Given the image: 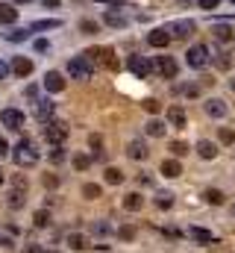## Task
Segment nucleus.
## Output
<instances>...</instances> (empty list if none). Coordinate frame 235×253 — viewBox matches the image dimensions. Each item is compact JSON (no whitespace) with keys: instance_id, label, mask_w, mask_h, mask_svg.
<instances>
[{"instance_id":"f257e3e1","label":"nucleus","mask_w":235,"mask_h":253,"mask_svg":"<svg viewBox=\"0 0 235 253\" xmlns=\"http://www.w3.org/2000/svg\"><path fill=\"white\" fill-rule=\"evenodd\" d=\"M12 156H15V165H21V168H24V165L30 168V165L39 162V150H36V144H33L30 138H21V141L15 144V153H12Z\"/></svg>"},{"instance_id":"f03ea898","label":"nucleus","mask_w":235,"mask_h":253,"mask_svg":"<svg viewBox=\"0 0 235 253\" xmlns=\"http://www.w3.org/2000/svg\"><path fill=\"white\" fill-rule=\"evenodd\" d=\"M68 74H71V80H91V74H94V62H91V56H74L71 62H68Z\"/></svg>"},{"instance_id":"7ed1b4c3","label":"nucleus","mask_w":235,"mask_h":253,"mask_svg":"<svg viewBox=\"0 0 235 253\" xmlns=\"http://www.w3.org/2000/svg\"><path fill=\"white\" fill-rule=\"evenodd\" d=\"M44 138H47V144H62L65 138H68V126L62 124V121H44Z\"/></svg>"},{"instance_id":"20e7f679","label":"nucleus","mask_w":235,"mask_h":253,"mask_svg":"<svg viewBox=\"0 0 235 253\" xmlns=\"http://www.w3.org/2000/svg\"><path fill=\"white\" fill-rule=\"evenodd\" d=\"M185 62H188V68H206V62H209V47H206V44H194V47H188Z\"/></svg>"},{"instance_id":"39448f33","label":"nucleus","mask_w":235,"mask_h":253,"mask_svg":"<svg viewBox=\"0 0 235 253\" xmlns=\"http://www.w3.org/2000/svg\"><path fill=\"white\" fill-rule=\"evenodd\" d=\"M85 56H97V62L103 65V68H109V71H118V68H120V62H118V56H115L112 47H97V50H88Z\"/></svg>"},{"instance_id":"423d86ee","label":"nucleus","mask_w":235,"mask_h":253,"mask_svg":"<svg viewBox=\"0 0 235 253\" xmlns=\"http://www.w3.org/2000/svg\"><path fill=\"white\" fill-rule=\"evenodd\" d=\"M165 30H168L171 36H176V39H188V36H194L197 24H194V21H188V18H182V21H171Z\"/></svg>"},{"instance_id":"0eeeda50","label":"nucleus","mask_w":235,"mask_h":253,"mask_svg":"<svg viewBox=\"0 0 235 253\" xmlns=\"http://www.w3.org/2000/svg\"><path fill=\"white\" fill-rule=\"evenodd\" d=\"M150 68H156V71H159L162 77H168V80H174V77H176V62H174V56H156Z\"/></svg>"},{"instance_id":"6e6552de","label":"nucleus","mask_w":235,"mask_h":253,"mask_svg":"<svg viewBox=\"0 0 235 253\" xmlns=\"http://www.w3.org/2000/svg\"><path fill=\"white\" fill-rule=\"evenodd\" d=\"M0 124L9 126V129H24V112H18V109H3V112H0Z\"/></svg>"},{"instance_id":"1a4fd4ad","label":"nucleus","mask_w":235,"mask_h":253,"mask_svg":"<svg viewBox=\"0 0 235 253\" xmlns=\"http://www.w3.org/2000/svg\"><path fill=\"white\" fill-rule=\"evenodd\" d=\"M126 65H129V71H132L138 80L150 77V71H153V68H150V62H147L144 56H129V62H126Z\"/></svg>"},{"instance_id":"9d476101","label":"nucleus","mask_w":235,"mask_h":253,"mask_svg":"<svg viewBox=\"0 0 235 253\" xmlns=\"http://www.w3.org/2000/svg\"><path fill=\"white\" fill-rule=\"evenodd\" d=\"M147 42H150V47H168V44H171V33H168L165 27H159V30H153V33L147 36Z\"/></svg>"},{"instance_id":"9b49d317","label":"nucleus","mask_w":235,"mask_h":253,"mask_svg":"<svg viewBox=\"0 0 235 253\" xmlns=\"http://www.w3.org/2000/svg\"><path fill=\"white\" fill-rule=\"evenodd\" d=\"M53 109H56V106H53V100H47V97H44V100H36V118H39L41 124L53 118Z\"/></svg>"},{"instance_id":"f8f14e48","label":"nucleus","mask_w":235,"mask_h":253,"mask_svg":"<svg viewBox=\"0 0 235 253\" xmlns=\"http://www.w3.org/2000/svg\"><path fill=\"white\" fill-rule=\"evenodd\" d=\"M203 109H206V115H209V118H224V115L230 112V109H227V103H224V100H218V97L206 100V106H203Z\"/></svg>"},{"instance_id":"ddd939ff","label":"nucleus","mask_w":235,"mask_h":253,"mask_svg":"<svg viewBox=\"0 0 235 253\" xmlns=\"http://www.w3.org/2000/svg\"><path fill=\"white\" fill-rule=\"evenodd\" d=\"M12 71H15L18 77H30V74H33V59H27V56H15V59H12Z\"/></svg>"},{"instance_id":"4468645a","label":"nucleus","mask_w":235,"mask_h":253,"mask_svg":"<svg viewBox=\"0 0 235 253\" xmlns=\"http://www.w3.org/2000/svg\"><path fill=\"white\" fill-rule=\"evenodd\" d=\"M44 88H47V91H62V88H65V80H62L59 71H47V74H44Z\"/></svg>"},{"instance_id":"2eb2a0df","label":"nucleus","mask_w":235,"mask_h":253,"mask_svg":"<svg viewBox=\"0 0 235 253\" xmlns=\"http://www.w3.org/2000/svg\"><path fill=\"white\" fill-rule=\"evenodd\" d=\"M126 153H129V159H147L150 156V150H147V144L144 141H129V147H126Z\"/></svg>"},{"instance_id":"dca6fc26","label":"nucleus","mask_w":235,"mask_h":253,"mask_svg":"<svg viewBox=\"0 0 235 253\" xmlns=\"http://www.w3.org/2000/svg\"><path fill=\"white\" fill-rule=\"evenodd\" d=\"M188 239L203 242V245H212V242H215V236H212L209 230H200V227H188Z\"/></svg>"},{"instance_id":"f3484780","label":"nucleus","mask_w":235,"mask_h":253,"mask_svg":"<svg viewBox=\"0 0 235 253\" xmlns=\"http://www.w3.org/2000/svg\"><path fill=\"white\" fill-rule=\"evenodd\" d=\"M18 21V9L12 3H0V24H15Z\"/></svg>"},{"instance_id":"a211bd4d","label":"nucleus","mask_w":235,"mask_h":253,"mask_svg":"<svg viewBox=\"0 0 235 253\" xmlns=\"http://www.w3.org/2000/svg\"><path fill=\"white\" fill-rule=\"evenodd\" d=\"M197 153H200L203 159H215V156H218V147H215L212 141L203 138V141H197Z\"/></svg>"},{"instance_id":"6ab92c4d","label":"nucleus","mask_w":235,"mask_h":253,"mask_svg":"<svg viewBox=\"0 0 235 253\" xmlns=\"http://www.w3.org/2000/svg\"><path fill=\"white\" fill-rule=\"evenodd\" d=\"M123 206H126L129 212H138V209L144 206V197H141L138 191H132V194H126V197H123Z\"/></svg>"},{"instance_id":"aec40b11","label":"nucleus","mask_w":235,"mask_h":253,"mask_svg":"<svg viewBox=\"0 0 235 253\" xmlns=\"http://www.w3.org/2000/svg\"><path fill=\"white\" fill-rule=\"evenodd\" d=\"M144 129H147V135H153V138H162L168 126H165V121H159V118H153V121H147V126H144Z\"/></svg>"},{"instance_id":"412c9836","label":"nucleus","mask_w":235,"mask_h":253,"mask_svg":"<svg viewBox=\"0 0 235 253\" xmlns=\"http://www.w3.org/2000/svg\"><path fill=\"white\" fill-rule=\"evenodd\" d=\"M162 174L174 180V177H179V174H182V165H179L176 159H165V162H162Z\"/></svg>"},{"instance_id":"4be33fe9","label":"nucleus","mask_w":235,"mask_h":253,"mask_svg":"<svg viewBox=\"0 0 235 253\" xmlns=\"http://www.w3.org/2000/svg\"><path fill=\"white\" fill-rule=\"evenodd\" d=\"M168 121L174 126H179V129L185 126V112H182V106H171V109H168Z\"/></svg>"},{"instance_id":"5701e85b","label":"nucleus","mask_w":235,"mask_h":253,"mask_svg":"<svg viewBox=\"0 0 235 253\" xmlns=\"http://www.w3.org/2000/svg\"><path fill=\"white\" fill-rule=\"evenodd\" d=\"M109 27H115V30H123L126 27V18L123 15H118V12H106V18H103Z\"/></svg>"},{"instance_id":"b1692460","label":"nucleus","mask_w":235,"mask_h":253,"mask_svg":"<svg viewBox=\"0 0 235 253\" xmlns=\"http://www.w3.org/2000/svg\"><path fill=\"white\" fill-rule=\"evenodd\" d=\"M212 33H215V39H218V42H224V44H227V42H233V30H230L227 24H221V27H215Z\"/></svg>"},{"instance_id":"393cba45","label":"nucleus","mask_w":235,"mask_h":253,"mask_svg":"<svg viewBox=\"0 0 235 253\" xmlns=\"http://www.w3.org/2000/svg\"><path fill=\"white\" fill-rule=\"evenodd\" d=\"M106 183L109 186H120L123 183V171L120 168H106Z\"/></svg>"},{"instance_id":"a878e982","label":"nucleus","mask_w":235,"mask_h":253,"mask_svg":"<svg viewBox=\"0 0 235 253\" xmlns=\"http://www.w3.org/2000/svg\"><path fill=\"white\" fill-rule=\"evenodd\" d=\"M56 27H62V21H56V18H44V21L33 24V30H56Z\"/></svg>"},{"instance_id":"bb28decb","label":"nucleus","mask_w":235,"mask_h":253,"mask_svg":"<svg viewBox=\"0 0 235 253\" xmlns=\"http://www.w3.org/2000/svg\"><path fill=\"white\" fill-rule=\"evenodd\" d=\"M156 206H159V209H171V206H174V194H171V191L159 194V197H156Z\"/></svg>"},{"instance_id":"cd10ccee","label":"nucleus","mask_w":235,"mask_h":253,"mask_svg":"<svg viewBox=\"0 0 235 253\" xmlns=\"http://www.w3.org/2000/svg\"><path fill=\"white\" fill-rule=\"evenodd\" d=\"M100 186H94V183H85V186H82V194H85V197H88V200H97V197H100Z\"/></svg>"},{"instance_id":"c85d7f7f","label":"nucleus","mask_w":235,"mask_h":253,"mask_svg":"<svg viewBox=\"0 0 235 253\" xmlns=\"http://www.w3.org/2000/svg\"><path fill=\"white\" fill-rule=\"evenodd\" d=\"M9 42H24V39H30V33L27 30H9V33H3Z\"/></svg>"},{"instance_id":"c756f323","label":"nucleus","mask_w":235,"mask_h":253,"mask_svg":"<svg viewBox=\"0 0 235 253\" xmlns=\"http://www.w3.org/2000/svg\"><path fill=\"white\" fill-rule=\"evenodd\" d=\"M206 200H209V203H215V206H221V203H224V191L209 189V191H206Z\"/></svg>"},{"instance_id":"7c9ffc66","label":"nucleus","mask_w":235,"mask_h":253,"mask_svg":"<svg viewBox=\"0 0 235 253\" xmlns=\"http://www.w3.org/2000/svg\"><path fill=\"white\" fill-rule=\"evenodd\" d=\"M68 245H71L74 251H82V248H85V239H82L79 233H74V236H68Z\"/></svg>"},{"instance_id":"2f4dec72","label":"nucleus","mask_w":235,"mask_h":253,"mask_svg":"<svg viewBox=\"0 0 235 253\" xmlns=\"http://www.w3.org/2000/svg\"><path fill=\"white\" fill-rule=\"evenodd\" d=\"M141 106H144V109H147V112H150V115H156V112H159V109H162V106H159V100H156V97H147V100H144V103H141Z\"/></svg>"},{"instance_id":"473e14b6","label":"nucleus","mask_w":235,"mask_h":253,"mask_svg":"<svg viewBox=\"0 0 235 253\" xmlns=\"http://www.w3.org/2000/svg\"><path fill=\"white\" fill-rule=\"evenodd\" d=\"M74 168H77V171H85V168H88V156H85V153H77V156H74Z\"/></svg>"},{"instance_id":"72a5a7b5","label":"nucleus","mask_w":235,"mask_h":253,"mask_svg":"<svg viewBox=\"0 0 235 253\" xmlns=\"http://www.w3.org/2000/svg\"><path fill=\"white\" fill-rule=\"evenodd\" d=\"M9 206H12V209H18V206H24V197H21V189H15L12 194H9Z\"/></svg>"},{"instance_id":"f704fd0d","label":"nucleus","mask_w":235,"mask_h":253,"mask_svg":"<svg viewBox=\"0 0 235 253\" xmlns=\"http://www.w3.org/2000/svg\"><path fill=\"white\" fill-rule=\"evenodd\" d=\"M171 150H174V156H185V153H188V144H182V141H171Z\"/></svg>"},{"instance_id":"c9c22d12","label":"nucleus","mask_w":235,"mask_h":253,"mask_svg":"<svg viewBox=\"0 0 235 253\" xmlns=\"http://www.w3.org/2000/svg\"><path fill=\"white\" fill-rule=\"evenodd\" d=\"M79 30L82 33H97V21H88L85 18V21H79Z\"/></svg>"},{"instance_id":"e433bc0d","label":"nucleus","mask_w":235,"mask_h":253,"mask_svg":"<svg viewBox=\"0 0 235 253\" xmlns=\"http://www.w3.org/2000/svg\"><path fill=\"white\" fill-rule=\"evenodd\" d=\"M33 221H36V227H47V224H50V215H47V212H36Z\"/></svg>"},{"instance_id":"4c0bfd02","label":"nucleus","mask_w":235,"mask_h":253,"mask_svg":"<svg viewBox=\"0 0 235 253\" xmlns=\"http://www.w3.org/2000/svg\"><path fill=\"white\" fill-rule=\"evenodd\" d=\"M218 135H221V141H224V144H233V141H235V132H233V129H227V126H224Z\"/></svg>"},{"instance_id":"58836bf2","label":"nucleus","mask_w":235,"mask_h":253,"mask_svg":"<svg viewBox=\"0 0 235 253\" xmlns=\"http://www.w3.org/2000/svg\"><path fill=\"white\" fill-rule=\"evenodd\" d=\"M88 141H91V147L97 150V156H103V138H100V135H91Z\"/></svg>"},{"instance_id":"ea45409f","label":"nucleus","mask_w":235,"mask_h":253,"mask_svg":"<svg viewBox=\"0 0 235 253\" xmlns=\"http://www.w3.org/2000/svg\"><path fill=\"white\" fill-rule=\"evenodd\" d=\"M118 236H120V239H132V236H135V230H132V227H120V230H118Z\"/></svg>"},{"instance_id":"a19ab883","label":"nucleus","mask_w":235,"mask_h":253,"mask_svg":"<svg viewBox=\"0 0 235 253\" xmlns=\"http://www.w3.org/2000/svg\"><path fill=\"white\" fill-rule=\"evenodd\" d=\"M197 3H200L203 9H209V12H212V9H218V3H221V0H197Z\"/></svg>"},{"instance_id":"79ce46f5","label":"nucleus","mask_w":235,"mask_h":253,"mask_svg":"<svg viewBox=\"0 0 235 253\" xmlns=\"http://www.w3.org/2000/svg\"><path fill=\"white\" fill-rule=\"evenodd\" d=\"M182 94H188V97H197V85H185V88H182Z\"/></svg>"},{"instance_id":"37998d69","label":"nucleus","mask_w":235,"mask_h":253,"mask_svg":"<svg viewBox=\"0 0 235 253\" xmlns=\"http://www.w3.org/2000/svg\"><path fill=\"white\" fill-rule=\"evenodd\" d=\"M6 153H9V144H6V138H3V135H0V159H3V156H6Z\"/></svg>"},{"instance_id":"c03bdc74","label":"nucleus","mask_w":235,"mask_h":253,"mask_svg":"<svg viewBox=\"0 0 235 253\" xmlns=\"http://www.w3.org/2000/svg\"><path fill=\"white\" fill-rule=\"evenodd\" d=\"M36 50H39V53H44V50H47V42H44V39H39V42H36Z\"/></svg>"},{"instance_id":"a18cd8bd","label":"nucleus","mask_w":235,"mask_h":253,"mask_svg":"<svg viewBox=\"0 0 235 253\" xmlns=\"http://www.w3.org/2000/svg\"><path fill=\"white\" fill-rule=\"evenodd\" d=\"M24 253H44V251H41L39 245H27V248H24Z\"/></svg>"},{"instance_id":"49530a36","label":"nucleus","mask_w":235,"mask_h":253,"mask_svg":"<svg viewBox=\"0 0 235 253\" xmlns=\"http://www.w3.org/2000/svg\"><path fill=\"white\" fill-rule=\"evenodd\" d=\"M6 74H9V65H6V62H0V80H3Z\"/></svg>"},{"instance_id":"de8ad7c7","label":"nucleus","mask_w":235,"mask_h":253,"mask_svg":"<svg viewBox=\"0 0 235 253\" xmlns=\"http://www.w3.org/2000/svg\"><path fill=\"white\" fill-rule=\"evenodd\" d=\"M0 245H12V242H9V239H6V236H0Z\"/></svg>"},{"instance_id":"09e8293b","label":"nucleus","mask_w":235,"mask_h":253,"mask_svg":"<svg viewBox=\"0 0 235 253\" xmlns=\"http://www.w3.org/2000/svg\"><path fill=\"white\" fill-rule=\"evenodd\" d=\"M176 3H179V6H188V3H191V0H176Z\"/></svg>"},{"instance_id":"8fccbe9b","label":"nucleus","mask_w":235,"mask_h":253,"mask_svg":"<svg viewBox=\"0 0 235 253\" xmlns=\"http://www.w3.org/2000/svg\"><path fill=\"white\" fill-rule=\"evenodd\" d=\"M230 85H233V91H235V77H233V83H230Z\"/></svg>"},{"instance_id":"3c124183","label":"nucleus","mask_w":235,"mask_h":253,"mask_svg":"<svg viewBox=\"0 0 235 253\" xmlns=\"http://www.w3.org/2000/svg\"><path fill=\"white\" fill-rule=\"evenodd\" d=\"M97 3H109V0H97Z\"/></svg>"},{"instance_id":"603ef678","label":"nucleus","mask_w":235,"mask_h":253,"mask_svg":"<svg viewBox=\"0 0 235 253\" xmlns=\"http://www.w3.org/2000/svg\"><path fill=\"white\" fill-rule=\"evenodd\" d=\"M0 183H3V171H0Z\"/></svg>"},{"instance_id":"864d4df0","label":"nucleus","mask_w":235,"mask_h":253,"mask_svg":"<svg viewBox=\"0 0 235 253\" xmlns=\"http://www.w3.org/2000/svg\"><path fill=\"white\" fill-rule=\"evenodd\" d=\"M230 3H233V6H235V0H230Z\"/></svg>"},{"instance_id":"5fc2aeb1","label":"nucleus","mask_w":235,"mask_h":253,"mask_svg":"<svg viewBox=\"0 0 235 253\" xmlns=\"http://www.w3.org/2000/svg\"><path fill=\"white\" fill-rule=\"evenodd\" d=\"M233 215H235V206H233Z\"/></svg>"},{"instance_id":"6e6d98bb","label":"nucleus","mask_w":235,"mask_h":253,"mask_svg":"<svg viewBox=\"0 0 235 253\" xmlns=\"http://www.w3.org/2000/svg\"><path fill=\"white\" fill-rule=\"evenodd\" d=\"M47 253H56V251H47Z\"/></svg>"}]
</instances>
